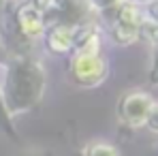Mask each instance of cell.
I'll use <instances>...</instances> for the list:
<instances>
[{"instance_id":"1","label":"cell","mask_w":158,"mask_h":156,"mask_svg":"<svg viewBox=\"0 0 158 156\" xmlns=\"http://www.w3.org/2000/svg\"><path fill=\"white\" fill-rule=\"evenodd\" d=\"M94 45H96V41H92L90 49L81 52L77 56V60H75V75H77V79L81 83H96L105 75V64L96 56Z\"/></svg>"},{"instance_id":"2","label":"cell","mask_w":158,"mask_h":156,"mask_svg":"<svg viewBox=\"0 0 158 156\" xmlns=\"http://www.w3.org/2000/svg\"><path fill=\"white\" fill-rule=\"evenodd\" d=\"M150 111H152V103H150V99L143 96V94H135V96H131V99L124 103V116H126V120L131 122L132 126L143 124V122L148 120Z\"/></svg>"},{"instance_id":"3","label":"cell","mask_w":158,"mask_h":156,"mask_svg":"<svg viewBox=\"0 0 158 156\" xmlns=\"http://www.w3.org/2000/svg\"><path fill=\"white\" fill-rule=\"evenodd\" d=\"M120 24H122V28H120V39L122 41H132L135 34H137V28H139V15L135 13L132 6H126L122 11Z\"/></svg>"},{"instance_id":"4","label":"cell","mask_w":158,"mask_h":156,"mask_svg":"<svg viewBox=\"0 0 158 156\" xmlns=\"http://www.w3.org/2000/svg\"><path fill=\"white\" fill-rule=\"evenodd\" d=\"M22 26L28 34H39L43 30V24H41V19L34 11H24L22 13Z\"/></svg>"},{"instance_id":"5","label":"cell","mask_w":158,"mask_h":156,"mask_svg":"<svg viewBox=\"0 0 158 156\" xmlns=\"http://www.w3.org/2000/svg\"><path fill=\"white\" fill-rule=\"evenodd\" d=\"M71 41H73L71 32L66 28H60V30L53 32V36H52V47H56V49H66L71 45Z\"/></svg>"},{"instance_id":"6","label":"cell","mask_w":158,"mask_h":156,"mask_svg":"<svg viewBox=\"0 0 158 156\" xmlns=\"http://www.w3.org/2000/svg\"><path fill=\"white\" fill-rule=\"evenodd\" d=\"M88 156H118V152L113 148H107V145H96L88 152Z\"/></svg>"}]
</instances>
